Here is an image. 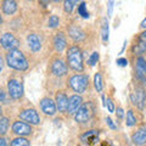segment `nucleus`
I'll list each match as a JSON object with an SVG mask.
<instances>
[{"label":"nucleus","mask_w":146,"mask_h":146,"mask_svg":"<svg viewBox=\"0 0 146 146\" xmlns=\"http://www.w3.org/2000/svg\"><path fill=\"white\" fill-rule=\"evenodd\" d=\"M11 130L13 134L20 135V136H28L33 134V127L29 123H27L22 119H17L12 123Z\"/></svg>","instance_id":"10"},{"label":"nucleus","mask_w":146,"mask_h":146,"mask_svg":"<svg viewBox=\"0 0 146 146\" xmlns=\"http://www.w3.org/2000/svg\"><path fill=\"white\" fill-rule=\"evenodd\" d=\"M130 101L134 106L140 110V111H144L146 107V90L143 85H138L135 86L134 90L130 93Z\"/></svg>","instance_id":"6"},{"label":"nucleus","mask_w":146,"mask_h":146,"mask_svg":"<svg viewBox=\"0 0 146 146\" xmlns=\"http://www.w3.org/2000/svg\"><path fill=\"white\" fill-rule=\"evenodd\" d=\"M5 145H7V141H6V139L4 138L3 135H0V146H5Z\"/></svg>","instance_id":"36"},{"label":"nucleus","mask_w":146,"mask_h":146,"mask_svg":"<svg viewBox=\"0 0 146 146\" xmlns=\"http://www.w3.org/2000/svg\"><path fill=\"white\" fill-rule=\"evenodd\" d=\"M52 45L56 52H62L63 50L67 48V38L63 32H57L54 35L52 39Z\"/></svg>","instance_id":"19"},{"label":"nucleus","mask_w":146,"mask_h":146,"mask_svg":"<svg viewBox=\"0 0 146 146\" xmlns=\"http://www.w3.org/2000/svg\"><path fill=\"white\" fill-rule=\"evenodd\" d=\"M125 46H127V40H124V43H123V48H122V50H121V52H119V54H123V51H124Z\"/></svg>","instance_id":"41"},{"label":"nucleus","mask_w":146,"mask_h":146,"mask_svg":"<svg viewBox=\"0 0 146 146\" xmlns=\"http://www.w3.org/2000/svg\"><path fill=\"white\" fill-rule=\"evenodd\" d=\"M17 1L16 0H3L1 1V10L5 15L10 16L17 11Z\"/></svg>","instance_id":"20"},{"label":"nucleus","mask_w":146,"mask_h":146,"mask_svg":"<svg viewBox=\"0 0 146 146\" xmlns=\"http://www.w3.org/2000/svg\"><path fill=\"white\" fill-rule=\"evenodd\" d=\"M115 112H116V116H117L118 119H123V118H124V116H125L124 110H123L122 107H117V110H116Z\"/></svg>","instance_id":"33"},{"label":"nucleus","mask_w":146,"mask_h":146,"mask_svg":"<svg viewBox=\"0 0 146 146\" xmlns=\"http://www.w3.org/2000/svg\"><path fill=\"white\" fill-rule=\"evenodd\" d=\"M136 124H138V117H136L134 110H128L127 113H125V125L127 127H135Z\"/></svg>","instance_id":"23"},{"label":"nucleus","mask_w":146,"mask_h":146,"mask_svg":"<svg viewBox=\"0 0 146 146\" xmlns=\"http://www.w3.org/2000/svg\"><path fill=\"white\" fill-rule=\"evenodd\" d=\"M100 134V130L93 129V130H88L86 133H84L80 136V140L83 141L84 144H93L95 140L98 139V135Z\"/></svg>","instance_id":"21"},{"label":"nucleus","mask_w":146,"mask_h":146,"mask_svg":"<svg viewBox=\"0 0 146 146\" xmlns=\"http://www.w3.org/2000/svg\"><path fill=\"white\" fill-rule=\"evenodd\" d=\"M67 1H70L71 4H73V5H77V4H78V3H80L82 1V0H67Z\"/></svg>","instance_id":"39"},{"label":"nucleus","mask_w":146,"mask_h":146,"mask_svg":"<svg viewBox=\"0 0 146 146\" xmlns=\"http://www.w3.org/2000/svg\"><path fill=\"white\" fill-rule=\"evenodd\" d=\"M6 65L12 68L15 71L18 72H25L28 70L29 63L27 57L25 56V54L21 51L18 48L7 50L6 52Z\"/></svg>","instance_id":"1"},{"label":"nucleus","mask_w":146,"mask_h":146,"mask_svg":"<svg viewBox=\"0 0 146 146\" xmlns=\"http://www.w3.org/2000/svg\"><path fill=\"white\" fill-rule=\"evenodd\" d=\"M3 67H4V60H3V57L0 56V72L3 71Z\"/></svg>","instance_id":"40"},{"label":"nucleus","mask_w":146,"mask_h":146,"mask_svg":"<svg viewBox=\"0 0 146 146\" xmlns=\"http://www.w3.org/2000/svg\"><path fill=\"white\" fill-rule=\"evenodd\" d=\"M66 62L68 67L74 72H83L84 71V58L83 51L78 45H71L66 52Z\"/></svg>","instance_id":"2"},{"label":"nucleus","mask_w":146,"mask_h":146,"mask_svg":"<svg viewBox=\"0 0 146 146\" xmlns=\"http://www.w3.org/2000/svg\"><path fill=\"white\" fill-rule=\"evenodd\" d=\"M78 15H80V17H83V18H89V16H90L89 11L86 10V4L84 1L79 3V5H78Z\"/></svg>","instance_id":"28"},{"label":"nucleus","mask_w":146,"mask_h":146,"mask_svg":"<svg viewBox=\"0 0 146 146\" xmlns=\"http://www.w3.org/2000/svg\"><path fill=\"white\" fill-rule=\"evenodd\" d=\"M83 105V98L80 94H74L68 98V107H67V113L70 116H73L78 111L79 107Z\"/></svg>","instance_id":"17"},{"label":"nucleus","mask_w":146,"mask_h":146,"mask_svg":"<svg viewBox=\"0 0 146 146\" xmlns=\"http://www.w3.org/2000/svg\"><path fill=\"white\" fill-rule=\"evenodd\" d=\"M49 28H57L58 26H60V17H58L57 15H51L49 17L48 20V25H46Z\"/></svg>","instance_id":"27"},{"label":"nucleus","mask_w":146,"mask_h":146,"mask_svg":"<svg viewBox=\"0 0 146 146\" xmlns=\"http://www.w3.org/2000/svg\"><path fill=\"white\" fill-rule=\"evenodd\" d=\"M68 31V36L73 40L74 43H80V42H84L86 39V34L85 32L80 28V27L76 26V25H71L70 27L67 28Z\"/></svg>","instance_id":"16"},{"label":"nucleus","mask_w":146,"mask_h":146,"mask_svg":"<svg viewBox=\"0 0 146 146\" xmlns=\"http://www.w3.org/2000/svg\"><path fill=\"white\" fill-rule=\"evenodd\" d=\"M134 73H135V78L138 79L139 83L143 85H146V58L140 55L136 56L134 61Z\"/></svg>","instance_id":"7"},{"label":"nucleus","mask_w":146,"mask_h":146,"mask_svg":"<svg viewBox=\"0 0 146 146\" xmlns=\"http://www.w3.org/2000/svg\"><path fill=\"white\" fill-rule=\"evenodd\" d=\"M105 106L107 107V111L110 113H115L116 111V106H115V102H113V100L111 98H107V100L105 101Z\"/></svg>","instance_id":"30"},{"label":"nucleus","mask_w":146,"mask_h":146,"mask_svg":"<svg viewBox=\"0 0 146 146\" xmlns=\"http://www.w3.org/2000/svg\"><path fill=\"white\" fill-rule=\"evenodd\" d=\"M5 99H6V93H5V90H4L3 88H0V102L4 101Z\"/></svg>","instance_id":"35"},{"label":"nucleus","mask_w":146,"mask_h":146,"mask_svg":"<svg viewBox=\"0 0 146 146\" xmlns=\"http://www.w3.org/2000/svg\"><path fill=\"white\" fill-rule=\"evenodd\" d=\"M9 127H10V119L7 117H0V135H6Z\"/></svg>","instance_id":"26"},{"label":"nucleus","mask_w":146,"mask_h":146,"mask_svg":"<svg viewBox=\"0 0 146 146\" xmlns=\"http://www.w3.org/2000/svg\"><path fill=\"white\" fill-rule=\"evenodd\" d=\"M116 63H117V66H119V67H127L128 66V58L127 57H118L116 60Z\"/></svg>","instance_id":"32"},{"label":"nucleus","mask_w":146,"mask_h":146,"mask_svg":"<svg viewBox=\"0 0 146 146\" xmlns=\"http://www.w3.org/2000/svg\"><path fill=\"white\" fill-rule=\"evenodd\" d=\"M55 102L57 106V111L65 115L67 113V107H68V96L63 90H58L56 95H55Z\"/></svg>","instance_id":"15"},{"label":"nucleus","mask_w":146,"mask_h":146,"mask_svg":"<svg viewBox=\"0 0 146 146\" xmlns=\"http://www.w3.org/2000/svg\"><path fill=\"white\" fill-rule=\"evenodd\" d=\"M7 94L12 100H21L25 95L23 83L21 79L12 77L7 80Z\"/></svg>","instance_id":"5"},{"label":"nucleus","mask_w":146,"mask_h":146,"mask_svg":"<svg viewBox=\"0 0 146 146\" xmlns=\"http://www.w3.org/2000/svg\"><path fill=\"white\" fill-rule=\"evenodd\" d=\"M108 34H110L108 20H107V17H104L102 22H101V39H102V42H104L105 45L108 43Z\"/></svg>","instance_id":"22"},{"label":"nucleus","mask_w":146,"mask_h":146,"mask_svg":"<svg viewBox=\"0 0 146 146\" xmlns=\"http://www.w3.org/2000/svg\"><path fill=\"white\" fill-rule=\"evenodd\" d=\"M145 52H146V34H145V31H143L136 35L135 42L131 45V54L140 56V55H143Z\"/></svg>","instance_id":"11"},{"label":"nucleus","mask_w":146,"mask_h":146,"mask_svg":"<svg viewBox=\"0 0 146 146\" xmlns=\"http://www.w3.org/2000/svg\"><path fill=\"white\" fill-rule=\"evenodd\" d=\"M11 146H28L31 145V141L26 138V136H20L17 135V138L12 139L11 143H10Z\"/></svg>","instance_id":"24"},{"label":"nucleus","mask_w":146,"mask_h":146,"mask_svg":"<svg viewBox=\"0 0 146 146\" xmlns=\"http://www.w3.org/2000/svg\"><path fill=\"white\" fill-rule=\"evenodd\" d=\"M131 141L134 145L138 146H143L146 144V123H143L136 128V130L131 134Z\"/></svg>","instance_id":"14"},{"label":"nucleus","mask_w":146,"mask_h":146,"mask_svg":"<svg viewBox=\"0 0 146 146\" xmlns=\"http://www.w3.org/2000/svg\"><path fill=\"white\" fill-rule=\"evenodd\" d=\"M0 45H1L3 49L5 50H11V49H16L20 46V40L16 38L15 34L10 33V32H6L0 36Z\"/></svg>","instance_id":"13"},{"label":"nucleus","mask_w":146,"mask_h":146,"mask_svg":"<svg viewBox=\"0 0 146 146\" xmlns=\"http://www.w3.org/2000/svg\"><path fill=\"white\" fill-rule=\"evenodd\" d=\"M18 117H20V119L29 123L32 125H39L40 121H42L38 111H36L35 108H32V107L31 108L27 107V108L21 110L20 113H18Z\"/></svg>","instance_id":"9"},{"label":"nucleus","mask_w":146,"mask_h":146,"mask_svg":"<svg viewBox=\"0 0 146 146\" xmlns=\"http://www.w3.org/2000/svg\"><path fill=\"white\" fill-rule=\"evenodd\" d=\"M27 1H34V0H27Z\"/></svg>","instance_id":"45"},{"label":"nucleus","mask_w":146,"mask_h":146,"mask_svg":"<svg viewBox=\"0 0 146 146\" xmlns=\"http://www.w3.org/2000/svg\"><path fill=\"white\" fill-rule=\"evenodd\" d=\"M99 58H100V55H99V52H98V51H94L93 54L90 55V57H89V60H88L89 66H90V67H94V66L98 63Z\"/></svg>","instance_id":"29"},{"label":"nucleus","mask_w":146,"mask_h":146,"mask_svg":"<svg viewBox=\"0 0 146 146\" xmlns=\"http://www.w3.org/2000/svg\"><path fill=\"white\" fill-rule=\"evenodd\" d=\"M3 23V16H1V13H0V25Z\"/></svg>","instance_id":"42"},{"label":"nucleus","mask_w":146,"mask_h":146,"mask_svg":"<svg viewBox=\"0 0 146 146\" xmlns=\"http://www.w3.org/2000/svg\"><path fill=\"white\" fill-rule=\"evenodd\" d=\"M113 6H115V0H107V16L111 17L113 13Z\"/></svg>","instance_id":"31"},{"label":"nucleus","mask_w":146,"mask_h":146,"mask_svg":"<svg viewBox=\"0 0 146 146\" xmlns=\"http://www.w3.org/2000/svg\"><path fill=\"white\" fill-rule=\"evenodd\" d=\"M50 1H51V0H39V3L42 4L43 6H46V5H48V4H49Z\"/></svg>","instance_id":"38"},{"label":"nucleus","mask_w":146,"mask_h":146,"mask_svg":"<svg viewBox=\"0 0 146 146\" xmlns=\"http://www.w3.org/2000/svg\"><path fill=\"white\" fill-rule=\"evenodd\" d=\"M39 106H40V110H42V112L44 113V115H46L49 117L55 116L56 112H57L56 102H55V100H52L49 96H45V98H43L42 100H40Z\"/></svg>","instance_id":"12"},{"label":"nucleus","mask_w":146,"mask_h":146,"mask_svg":"<svg viewBox=\"0 0 146 146\" xmlns=\"http://www.w3.org/2000/svg\"><path fill=\"white\" fill-rule=\"evenodd\" d=\"M70 88L77 94H84L89 89V76L83 73H76L68 79Z\"/></svg>","instance_id":"3"},{"label":"nucleus","mask_w":146,"mask_h":146,"mask_svg":"<svg viewBox=\"0 0 146 146\" xmlns=\"http://www.w3.org/2000/svg\"><path fill=\"white\" fill-rule=\"evenodd\" d=\"M144 31H145V34H146V29H144Z\"/></svg>","instance_id":"46"},{"label":"nucleus","mask_w":146,"mask_h":146,"mask_svg":"<svg viewBox=\"0 0 146 146\" xmlns=\"http://www.w3.org/2000/svg\"><path fill=\"white\" fill-rule=\"evenodd\" d=\"M94 88H95V90H96L98 93H101L102 89H104L102 76H101V73L100 72L95 73V76H94Z\"/></svg>","instance_id":"25"},{"label":"nucleus","mask_w":146,"mask_h":146,"mask_svg":"<svg viewBox=\"0 0 146 146\" xmlns=\"http://www.w3.org/2000/svg\"><path fill=\"white\" fill-rule=\"evenodd\" d=\"M26 42L32 52H39L42 50V38L36 33H29L26 38Z\"/></svg>","instance_id":"18"},{"label":"nucleus","mask_w":146,"mask_h":146,"mask_svg":"<svg viewBox=\"0 0 146 146\" xmlns=\"http://www.w3.org/2000/svg\"><path fill=\"white\" fill-rule=\"evenodd\" d=\"M68 65L67 62H65L60 57H56L51 61V65H50V72L54 77L56 78H62L68 74Z\"/></svg>","instance_id":"8"},{"label":"nucleus","mask_w":146,"mask_h":146,"mask_svg":"<svg viewBox=\"0 0 146 146\" xmlns=\"http://www.w3.org/2000/svg\"><path fill=\"white\" fill-rule=\"evenodd\" d=\"M1 115H3V108H1V106H0V117H1Z\"/></svg>","instance_id":"44"},{"label":"nucleus","mask_w":146,"mask_h":146,"mask_svg":"<svg viewBox=\"0 0 146 146\" xmlns=\"http://www.w3.org/2000/svg\"><path fill=\"white\" fill-rule=\"evenodd\" d=\"M140 28H141V29H146V17L144 18L143 21H141V23H140Z\"/></svg>","instance_id":"37"},{"label":"nucleus","mask_w":146,"mask_h":146,"mask_svg":"<svg viewBox=\"0 0 146 146\" xmlns=\"http://www.w3.org/2000/svg\"><path fill=\"white\" fill-rule=\"evenodd\" d=\"M105 121H106L107 125L111 128L112 130H116V129H117V125L115 124V123H113V121H112V118H111V117H106V119H105Z\"/></svg>","instance_id":"34"},{"label":"nucleus","mask_w":146,"mask_h":146,"mask_svg":"<svg viewBox=\"0 0 146 146\" xmlns=\"http://www.w3.org/2000/svg\"><path fill=\"white\" fill-rule=\"evenodd\" d=\"M52 3H60V1H62V0H51Z\"/></svg>","instance_id":"43"},{"label":"nucleus","mask_w":146,"mask_h":146,"mask_svg":"<svg viewBox=\"0 0 146 146\" xmlns=\"http://www.w3.org/2000/svg\"><path fill=\"white\" fill-rule=\"evenodd\" d=\"M94 112H95L94 104L91 101H88V102H83V105L73 115V117H74V121L78 124H85V123L90 122V119L94 116Z\"/></svg>","instance_id":"4"}]
</instances>
